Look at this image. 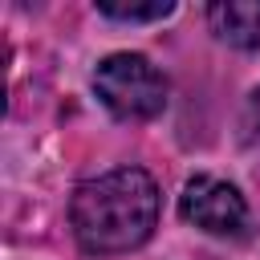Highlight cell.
Here are the masks:
<instances>
[{
    "label": "cell",
    "instance_id": "1",
    "mask_svg": "<svg viewBox=\"0 0 260 260\" xmlns=\"http://www.w3.org/2000/svg\"><path fill=\"white\" fill-rule=\"evenodd\" d=\"M69 223L85 252H130L158 223V187L138 167L98 175L73 191Z\"/></svg>",
    "mask_w": 260,
    "mask_h": 260
},
{
    "label": "cell",
    "instance_id": "2",
    "mask_svg": "<svg viewBox=\"0 0 260 260\" xmlns=\"http://www.w3.org/2000/svg\"><path fill=\"white\" fill-rule=\"evenodd\" d=\"M93 89L102 106L122 122H146L167 106V77L142 53H114L98 65Z\"/></svg>",
    "mask_w": 260,
    "mask_h": 260
},
{
    "label": "cell",
    "instance_id": "3",
    "mask_svg": "<svg viewBox=\"0 0 260 260\" xmlns=\"http://www.w3.org/2000/svg\"><path fill=\"white\" fill-rule=\"evenodd\" d=\"M179 215L187 223H195L199 232L236 236L248 223V203L232 183H223L215 175H195V179H187V187L179 195Z\"/></svg>",
    "mask_w": 260,
    "mask_h": 260
},
{
    "label": "cell",
    "instance_id": "4",
    "mask_svg": "<svg viewBox=\"0 0 260 260\" xmlns=\"http://www.w3.org/2000/svg\"><path fill=\"white\" fill-rule=\"evenodd\" d=\"M207 20H211L215 37L236 49L260 45V4L256 0H219L207 8Z\"/></svg>",
    "mask_w": 260,
    "mask_h": 260
},
{
    "label": "cell",
    "instance_id": "5",
    "mask_svg": "<svg viewBox=\"0 0 260 260\" xmlns=\"http://www.w3.org/2000/svg\"><path fill=\"white\" fill-rule=\"evenodd\" d=\"M98 12L110 20H162L175 12L171 0H150V4H122V0H98Z\"/></svg>",
    "mask_w": 260,
    "mask_h": 260
},
{
    "label": "cell",
    "instance_id": "6",
    "mask_svg": "<svg viewBox=\"0 0 260 260\" xmlns=\"http://www.w3.org/2000/svg\"><path fill=\"white\" fill-rule=\"evenodd\" d=\"M248 130H252V134H260V89L248 98Z\"/></svg>",
    "mask_w": 260,
    "mask_h": 260
}]
</instances>
